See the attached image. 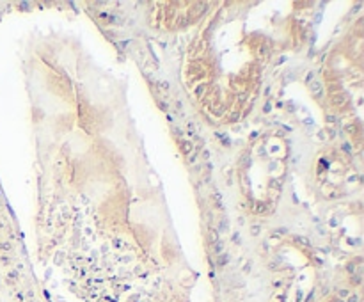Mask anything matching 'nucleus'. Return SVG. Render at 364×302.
<instances>
[{
    "label": "nucleus",
    "instance_id": "nucleus-1",
    "mask_svg": "<svg viewBox=\"0 0 364 302\" xmlns=\"http://www.w3.org/2000/svg\"><path fill=\"white\" fill-rule=\"evenodd\" d=\"M330 103L336 105V107H343V105L347 103V94H345V92H332Z\"/></svg>",
    "mask_w": 364,
    "mask_h": 302
},
{
    "label": "nucleus",
    "instance_id": "nucleus-2",
    "mask_svg": "<svg viewBox=\"0 0 364 302\" xmlns=\"http://www.w3.org/2000/svg\"><path fill=\"white\" fill-rule=\"evenodd\" d=\"M309 91L313 92L314 96H320L322 94V82L320 80H311L309 82Z\"/></svg>",
    "mask_w": 364,
    "mask_h": 302
},
{
    "label": "nucleus",
    "instance_id": "nucleus-3",
    "mask_svg": "<svg viewBox=\"0 0 364 302\" xmlns=\"http://www.w3.org/2000/svg\"><path fill=\"white\" fill-rule=\"evenodd\" d=\"M208 242L212 243V245L219 242V231L217 229H212V227L208 229Z\"/></svg>",
    "mask_w": 364,
    "mask_h": 302
},
{
    "label": "nucleus",
    "instance_id": "nucleus-4",
    "mask_svg": "<svg viewBox=\"0 0 364 302\" xmlns=\"http://www.w3.org/2000/svg\"><path fill=\"white\" fill-rule=\"evenodd\" d=\"M293 242L297 245H302V247H309L311 242H309V238H304V236H293Z\"/></svg>",
    "mask_w": 364,
    "mask_h": 302
},
{
    "label": "nucleus",
    "instance_id": "nucleus-5",
    "mask_svg": "<svg viewBox=\"0 0 364 302\" xmlns=\"http://www.w3.org/2000/svg\"><path fill=\"white\" fill-rule=\"evenodd\" d=\"M212 201H213V204H215V208L217 210H222V197H220V194H213L212 196Z\"/></svg>",
    "mask_w": 364,
    "mask_h": 302
},
{
    "label": "nucleus",
    "instance_id": "nucleus-6",
    "mask_svg": "<svg viewBox=\"0 0 364 302\" xmlns=\"http://www.w3.org/2000/svg\"><path fill=\"white\" fill-rule=\"evenodd\" d=\"M179 146H181V149H183V153H185V155H188V153L192 151V144L186 142V141H181V142H179Z\"/></svg>",
    "mask_w": 364,
    "mask_h": 302
},
{
    "label": "nucleus",
    "instance_id": "nucleus-7",
    "mask_svg": "<svg viewBox=\"0 0 364 302\" xmlns=\"http://www.w3.org/2000/svg\"><path fill=\"white\" fill-rule=\"evenodd\" d=\"M266 210V204L265 203H254V213H263V211Z\"/></svg>",
    "mask_w": 364,
    "mask_h": 302
},
{
    "label": "nucleus",
    "instance_id": "nucleus-8",
    "mask_svg": "<svg viewBox=\"0 0 364 302\" xmlns=\"http://www.w3.org/2000/svg\"><path fill=\"white\" fill-rule=\"evenodd\" d=\"M249 164H251V155L245 153V155L242 157V165H243V167H249Z\"/></svg>",
    "mask_w": 364,
    "mask_h": 302
},
{
    "label": "nucleus",
    "instance_id": "nucleus-9",
    "mask_svg": "<svg viewBox=\"0 0 364 302\" xmlns=\"http://www.w3.org/2000/svg\"><path fill=\"white\" fill-rule=\"evenodd\" d=\"M222 249H224V245H222V242L213 243V252H217V254H220V252H222Z\"/></svg>",
    "mask_w": 364,
    "mask_h": 302
},
{
    "label": "nucleus",
    "instance_id": "nucleus-10",
    "mask_svg": "<svg viewBox=\"0 0 364 302\" xmlns=\"http://www.w3.org/2000/svg\"><path fill=\"white\" fill-rule=\"evenodd\" d=\"M220 229H222V231H224V229H226V227H228V220H226V219H224V220H220Z\"/></svg>",
    "mask_w": 364,
    "mask_h": 302
},
{
    "label": "nucleus",
    "instance_id": "nucleus-11",
    "mask_svg": "<svg viewBox=\"0 0 364 302\" xmlns=\"http://www.w3.org/2000/svg\"><path fill=\"white\" fill-rule=\"evenodd\" d=\"M204 89H206V85H199V87H197V91H195V92H197V94H199V96H201V94H203V91H204Z\"/></svg>",
    "mask_w": 364,
    "mask_h": 302
},
{
    "label": "nucleus",
    "instance_id": "nucleus-12",
    "mask_svg": "<svg viewBox=\"0 0 364 302\" xmlns=\"http://www.w3.org/2000/svg\"><path fill=\"white\" fill-rule=\"evenodd\" d=\"M347 132H350V134H355V126H354V125H348V126H347Z\"/></svg>",
    "mask_w": 364,
    "mask_h": 302
},
{
    "label": "nucleus",
    "instance_id": "nucleus-13",
    "mask_svg": "<svg viewBox=\"0 0 364 302\" xmlns=\"http://www.w3.org/2000/svg\"><path fill=\"white\" fill-rule=\"evenodd\" d=\"M251 231H252V235H258V233H259V226H252Z\"/></svg>",
    "mask_w": 364,
    "mask_h": 302
},
{
    "label": "nucleus",
    "instance_id": "nucleus-14",
    "mask_svg": "<svg viewBox=\"0 0 364 302\" xmlns=\"http://www.w3.org/2000/svg\"><path fill=\"white\" fill-rule=\"evenodd\" d=\"M357 300H359V297H357V295H352V297L348 299V302H357Z\"/></svg>",
    "mask_w": 364,
    "mask_h": 302
},
{
    "label": "nucleus",
    "instance_id": "nucleus-15",
    "mask_svg": "<svg viewBox=\"0 0 364 302\" xmlns=\"http://www.w3.org/2000/svg\"><path fill=\"white\" fill-rule=\"evenodd\" d=\"M236 119H238V112H233L231 114V121H236Z\"/></svg>",
    "mask_w": 364,
    "mask_h": 302
},
{
    "label": "nucleus",
    "instance_id": "nucleus-16",
    "mask_svg": "<svg viewBox=\"0 0 364 302\" xmlns=\"http://www.w3.org/2000/svg\"><path fill=\"white\" fill-rule=\"evenodd\" d=\"M327 121H329L330 125H332V123H334V121H336V118H334V116H327Z\"/></svg>",
    "mask_w": 364,
    "mask_h": 302
},
{
    "label": "nucleus",
    "instance_id": "nucleus-17",
    "mask_svg": "<svg viewBox=\"0 0 364 302\" xmlns=\"http://www.w3.org/2000/svg\"><path fill=\"white\" fill-rule=\"evenodd\" d=\"M226 261H228V256H224V258H220V260H219V263H220V265H224Z\"/></svg>",
    "mask_w": 364,
    "mask_h": 302
},
{
    "label": "nucleus",
    "instance_id": "nucleus-18",
    "mask_svg": "<svg viewBox=\"0 0 364 302\" xmlns=\"http://www.w3.org/2000/svg\"><path fill=\"white\" fill-rule=\"evenodd\" d=\"M305 80H307V82H311V80H313V73H307V76H305Z\"/></svg>",
    "mask_w": 364,
    "mask_h": 302
},
{
    "label": "nucleus",
    "instance_id": "nucleus-19",
    "mask_svg": "<svg viewBox=\"0 0 364 302\" xmlns=\"http://www.w3.org/2000/svg\"><path fill=\"white\" fill-rule=\"evenodd\" d=\"M270 107H272L270 103H266V105H265V109H263V110H265V112H270Z\"/></svg>",
    "mask_w": 364,
    "mask_h": 302
},
{
    "label": "nucleus",
    "instance_id": "nucleus-20",
    "mask_svg": "<svg viewBox=\"0 0 364 302\" xmlns=\"http://www.w3.org/2000/svg\"><path fill=\"white\" fill-rule=\"evenodd\" d=\"M318 135H320V139H322V141H325V139H327V137H325V132H320Z\"/></svg>",
    "mask_w": 364,
    "mask_h": 302
},
{
    "label": "nucleus",
    "instance_id": "nucleus-21",
    "mask_svg": "<svg viewBox=\"0 0 364 302\" xmlns=\"http://www.w3.org/2000/svg\"><path fill=\"white\" fill-rule=\"evenodd\" d=\"M162 89H167V87H169V84H167V82H162Z\"/></svg>",
    "mask_w": 364,
    "mask_h": 302
},
{
    "label": "nucleus",
    "instance_id": "nucleus-22",
    "mask_svg": "<svg viewBox=\"0 0 364 302\" xmlns=\"http://www.w3.org/2000/svg\"><path fill=\"white\" fill-rule=\"evenodd\" d=\"M338 302H339V300H338Z\"/></svg>",
    "mask_w": 364,
    "mask_h": 302
}]
</instances>
